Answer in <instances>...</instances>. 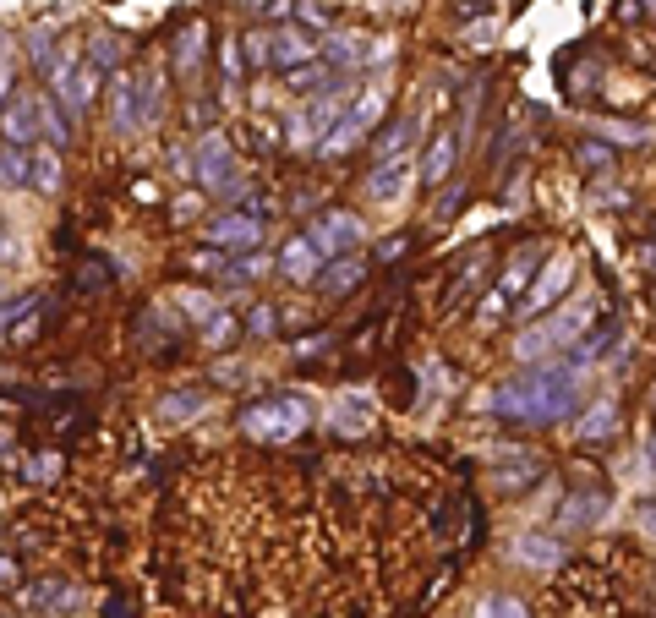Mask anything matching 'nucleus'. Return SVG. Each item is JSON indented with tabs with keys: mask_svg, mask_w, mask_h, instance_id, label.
<instances>
[{
	"mask_svg": "<svg viewBox=\"0 0 656 618\" xmlns=\"http://www.w3.org/2000/svg\"><path fill=\"white\" fill-rule=\"evenodd\" d=\"M580 372L564 367V356L531 361L514 383L492 389V416H509V422H564L580 411Z\"/></svg>",
	"mask_w": 656,
	"mask_h": 618,
	"instance_id": "obj_1",
	"label": "nucleus"
},
{
	"mask_svg": "<svg viewBox=\"0 0 656 618\" xmlns=\"http://www.w3.org/2000/svg\"><path fill=\"white\" fill-rule=\"evenodd\" d=\"M164 115V93H159V77L154 72H115L110 83V126L121 137H137L148 132Z\"/></svg>",
	"mask_w": 656,
	"mask_h": 618,
	"instance_id": "obj_2",
	"label": "nucleus"
},
{
	"mask_svg": "<svg viewBox=\"0 0 656 618\" xmlns=\"http://www.w3.org/2000/svg\"><path fill=\"white\" fill-rule=\"evenodd\" d=\"M596 318L591 301H569V307H558L553 318H536L531 329L520 334V345H514V356L520 361H547V356H564L574 340H580V329Z\"/></svg>",
	"mask_w": 656,
	"mask_h": 618,
	"instance_id": "obj_3",
	"label": "nucleus"
},
{
	"mask_svg": "<svg viewBox=\"0 0 656 618\" xmlns=\"http://www.w3.org/2000/svg\"><path fill=\"white\" fill-rule=\"evenodd\" d=\"M241 433L257 438V443H285V438H301L312 422V411L296 400V394H268V400H252L246 411L236 416Z\"/></svg>",
	"mask_w": 656,
	"mask_h": 618,
	"instance_id": "obj_4",
	"label": "nucleus"
},
{
	"mask_svg": "<svg viewBox=\"0 0 656 618\" xmlns=\"http://www.w3.org/2000/svg\"><path fill=\"white\" fill-rule=\"evenodd\" d=\"M192 170H197V186H208V192L219 197H236V159H230V143L219 132H203L197 137V154H192Z\"/></svg>",
	"mask_w": 656,
	"mask_h": 618,
	"instance_id": "obj_5",
	"label": "nucleus"
},
{
	"mask_svg": "<svg viewBox=\"0 0 656 618\" xmlns=\"http://www.w3.org/2000/svg\"><path fill=\"white\" fill-rule=\"evenodd\" d=\"M44 77H50V93L66 104V115H82L93 104V83H99V77L82 61H72V55H55V61L44 66Z\"/></svg>",
	"mask_w": 656,
	"mask_h": 618,
	"instance_id": "obj_6",
	"label": "nucleus"
},
{
	"mask_svg": "<svg viewBox=\"0 0 656 618\" xmlns=\"http://www.w3.org/2000/svg\"><path fill=\"white\" fill-rule=\"evenodd\" d=\"M0 143L22 148V154L39 143V99H33V93H11V99L0 104Z\"/></svg>",
	"mask_w": 656,
	"mask_h": 618,
	"instance_id": "obj_7",
	"label": "nucleus"
},
{
	"mask_svg": "<svg viewBox=\"0 0 656 618\" xmlns=\"http://www.w3.org/2000/svg\"><path fill=\"white\" fill-rule=\"evenodd\" d=\"M307 241L323 252V258H339V252H356V247H361V219H356V214H323V219H312Z\"/></svg>",
	"mask_w": 656,
	"mask_h": 618,
	"instance_id": "obj_8",
	"label": "nucleus"
},
{
	"mask_svg": "<svg viewBox=\"0 0 656 618\" xmlns=\"http://www.w3.org/2000/svg\"><path fill=\"white\" fill-rule=\"evenodd\" d=\"M536 268H542V247H525L520 258L509 263V274L498 279V290H492V296H487V312H503V307H509V301H520L525 290H531Z\"/></svg>",
	"mask_w": 656,
	"mask_h": 618,
	"instance_id": "obj_9",
	"label": "nucleus"
},
{
	"mask_svg": "<svg viewBox=\"0 0 656 618\" xmlns=\"http://www.w3.org/2000/svg\"><path fill=\"white\" fill-rule=\"evenodd\" d=\"M410 176H416V154H400V159H378L367 176V197L372 203H394V197H405Z\"/></svg>",
	"mask_w": 656,
	"mask_h": 618,
	"instance_id": "obj_10",
	"label": "nucleus"
},
{
	"mask_svg": "<svg viewBox=\"0 0 656 618\" xmlns=\"http://www.w3.org/2000/svg\"><path fill=\"white\" fill-rule=\"evenodd\" d=\"M208 241H214V247H230V252H252L257 241H263V219H252V214H219L214 225H208Z\"/></svg>",
	"mask_w": 656,
	"mask_h": 618,
	"instance_id": "obj_11",
	"label": "nucleus"
},
{
	"mask_svg": "<svg viewBox=\"0 0 656 618\" xmlns=\"http://www.w3.org/2000/svg\"><path fill=\"white\" fill-rule=\"evenodd\" d=\"M569 279H574V263H569V258H564V263H553V274H547V279H536V285L520 296V307H514V312H520V318H542V312H547V307H553V301L569 290Z\"/></svg>",
	"mask_w": 656,
	"mask_h": 618,
	"instance_id": "obj_12",
	"label": "nucleus"
},
{
	"mask_svg": "<svg viewBox=\"0 0 656 618\" xmlns=\"http://www.w3.org/2000/svg\"><path fill=\"white\" fill-rule=\"evenodd\" d=\"M318 263H323V252L312 247L307 236H290L285 247H279V274H285L290 285H312V279H318Z\"/></svg>",
	"mask_w": 656,
	"mask_h": 618,
	"instance_id": "obj_13",
	"label": "nucleus"
},
{
	"mask_svg": "<svg viewBox=\"0 0 656 618\" xmlns=\"http://www.w3.org/2000/svg\"><path fill=\"white\" fill-rule=\"evenodd\" d=\"M268 61L274 66H307V61H318V44L307 39L301 28H279V33H268Z\"/></svg>",
	"mask_w": 656,
	"mask_h": 618,
	"instance_id": "obj_14",
	"label": "nucleus"
},
{
	"mask_svg": "<svg viewBox=\"0 0 656 618\" xmlns=\"http://www.w3.org/2000/svg\"><path fill=\"white\" fill-rule=\"evenodd\" d=\"M77 602H82V591L66 586V580H39V586L22 591V608L28 613H66V608H77Z\"/></svg>",
	"mask_w": 656,
	"mask_h": 618,
	"instance_id": "obj_15",
	"label": "nucleus"
},
{
	"mask_svg": "<svg viewBox=\"0 0 656 618\" xmlns=\"http://www.w3.org/2000/svg\"><path fill=\"white\" fill-rule=\"evenodd\" d=\"M514 558L531 564V569H553V564H564V542L547 536V531H525L520 542H514Z\"/></svg>",
	"mask_w": 656,
	"mask_h": 618,
	"instance_id": "obj_16",
	"label": "nucleus"
},
{
	"mask_svg": "<svg viewBox=\"0 0 656 618\" xmlns=\"http://www.w3.org/2000/svg\"><path fill=\"white\" fill-rule=\"evenodd\" d=\"M28 186L44 197L61 192V148H28Z\"/></svg>",
	"mask_w": 656,
	"mask_h": 618,
	"instance_id": "obj_17",
	"label": "nucleus"
},
{
	"mask_svg": "<svg viewBox=\"0 0 656 618\" xmlns=\"http://www.w3.org/2000/svg\"><path fill=\"white\" fill-rule=\"evenodd\" d=\"M361 274H367V263H361L356 252H339V258L328 263V268H318V279H312V285H323L328 296H345V290L356 285Z\"/></svg>",
	"mask_w": 656,
	"mask_h": 618,
	"instance_id": "obj_18",
	"label": "nucleus"
},
{
	"mask_svg": "<svg viewBox=\"0 0 656 618\" xmlns=\"http://www.w3.org/2000/svg\"><path fill=\"white\" fill-rule=\"evenodd\" d=\"M39 137H50V148L72 143V115H66V104L55 99V93L39 99Z\"/></svg>",
	"mask_w": 656,
	"mask_h": 618,
	"instance_id": "obj_19",
	"label": "nucleus"
},
{
	"mask_svg": "<svg viewBox=\"0 0 656 618\" xmlns=\"http://www.w3.org/2000/svg\"><path fill=\"white\" fill-rule=\"evenodd\" d=\"M203 411H208V394H197V389H175L159 400V422H192Z\"/></svg>",
	"mask_w": 656,
	"mask_h": 618,
	"instance_id": "obj_20",
	"label": "nucleus"
},
{
	"mask_svg": "<svg viewBox=\"0 0 656 618\" xmlns=\"http://www.w3.org/2000/svg\"><path fill=\"white\" fill-rule=\"evenodd\" d=\"M449 170H454V132H438L432 137V148H427V159H421V181L438 186Z\"/></svg>",
	"mask_w": 656,
	"mask_h": 618,
	"instance_id": "obj_21",
	"label": "nucleus"
},
{
	"mask_svg": "<svg viewBox=\"0 0 656 618\" xmlns=\"http://www.w3.org/2000/svg\"><path fill=\"white\" fill-rule=\"evenodd\" d=\"M203 39H208V33H203V22H197V28H186L181 39H175V72H181V77H192L197 66H203V50H208Z\"/></svg>",
	"mask_w": 656,
	"mask_h": 618,
	"instance_id": "obj_22",
	"label": "nucleus"
},
{
	"mask_svg": "<svg viewBox=\"0 0 656 618\" xmlns=\"http://www.w3.org/2000/svg\"><path fill=\"white\" fill-rule=\"evenodd\" d=\"M82 66H88L93 77L121 72V39H104V33H99V39H88V61H82Z\"/></svg>",
	"mask_w": 656,
	"mask_h": 618,
	"instance_id": "obj_23",
	"label": "nucleus"
},
{
	"mask_svg": "<svg viewBox=\"0 0 656 618\" xmlns=\"http://www.w3.org/2000/svg\"><path fill=\"white\" fill-rule=\"evenodd\" d=\"M175 301H181V318H186V323H197V329H208V323L219 318V301H214V296H203V290H181Z\"/></svg>",
	"mask_w": 656,
	"mask_h": 618,
	"instance_id": "obj_24",
	"label": "nucleus"
},
{
	"mask_svg": "<svg viewBox=\"0 0 656 618\" xmlns=\"http://www.w3.org/2000/svg\"><path fill=\"white\" fill-rule=\"evenodd\" d=\"M410 137H416V121H410V115H400V121H394L389 132L378 137V159H400V154H410Z\"/></svg>",
	"mask_w": 656,
	"mask_h": 618,
	"instance_id": "obj_25",
	"label": "nucleus"
},
{
	"mask_svg": "<svg viewBox=\"0 0 656 618\" xmlns=\"http://www.w3.org/2000/svg\"><path fill=\"white\" fill-rule=\"evenodd\" d=\"M602 515H607V493H580V498H569L564 526H580V520H602Z\"/></svg>",
	"mask_w": 656,
	"mask_h": 618,
	"instance_id": "obj_26",
	"label": "nucleus"
},
{
	"mask_svg": "<svg viewBox=\"0 0 656 618\" xmlns=\"http://www.w3.org/2000/svg\"><path fill=\"white\" fill-rule=\"evenodd\" d=\"M0 186H28V154L22 148H0Z\"/></svg>",
	"mask_w": 656,
	"mask_h": 618,
	"instance_id": "obj_27",
	"label": "nucleus"
},
{
	"mask_svg": "<svg viewBox=\"0 0 656 618\" xmlns=\"http://www.w3.org/2000/svg\"><path fill=\"white\" fill-rule=\"evenodd\" d=\"M476 618H531L520 597H482L476 602Z\"/></svg>",
	"mask_w": 656,
	"mask_h": 618,
	"instance_id": "obj_28",
	"label": "nucleus"
},
{
	"mask_svg": "<svg viewBox=\"0 0 656 618\" xmlns=\"http://www.w3.org/2000/svg\"><path fill=\"white\" fill-rule=\"evenodd\" d=\"M613 422H618L613 400H602V405H596V411L580 422V438H607V433H613Z\"/></svg>",
	"mask_w": 656,
	"mask_h": 618,
	"instance_id": "obj_29",
	"label": "nucleus"
},
{
	"mask_svg": "<svg viewBox=\"0 0 656 618\" xmlns=\"http://www.w3.org/2000/svg\"><path fill=\"white\" fill-rule=\"evenodd\" d=\"M318 55H328V61H334V72H350V66L361 61L356 39H328V50H318Z\"/></svg>",
	"mask_w": 656,
	"mask_h": 618,
	"instance_id": "obj_30",
	"label": "nucleus"
},
{
	"mask_svg": "<svg viewBox=\"0 0 656 618\" xmlns=\"http://www.w3.org/2000/svg\"><path fill=\"white\" fill-rule=\"evenodd\" d=\"M580 165L585 170H607V165H613V148H607V143H585L580 148Z\"/></svg>",
	"mask_w": 656,
	"mask_h": 618,
	"instance_id": "obj_31",
	"label": "nucleus"
},
{
	"mask_svg": "<svg viewBox=\"0 0 656 618\" xmlns=\"http://www.w3.org/2000/svg\"><path fill=\"white\" fill-rule=\"evenodd\" d=\"M28 307H33V296H6V301H0V329H11Z\"/></svg>",
	"mask_w": 656,
	"mask_h": 618,
	"instance_id": "obj_32",
	"label": "nucleus"
},
{
	"mask_svg": "<svg viewBox=\"0 0 656 618\" xmlns=\"http://www.w3.org/2000/svg\"><path fill=\"white\" fill-rule=\"evenodd\" d=\"M339 427H345V433H361V427H367V416H361V394H350V405L339 411Z\"/></svg>",
	"mask_w": 656,
	"mask_h": 618,
	"instance_id": "obj_33",
	"label": "nucleus"
},
{
	"mask_svg": "<svg viewBox=\"0 0 656 618\" xmlns=\"http://www.w3.org/2000/svg\"><path fill=\"white\" fill-rule=\"evenodd\" d=\"M11 83H17V61H11V55H0V104L11 99Z\"/></svg>",
	"mask_w": 656,
	"mask_h": 618,
	"instance_id": "obj_34",
	"label": "nucleus"
},
{
	"mask_svg": "<svg viewBox=\"0 0 656 618\" xmlns=\"http://www.w3.org/2000/svg\"><path fill=\"white\" fill-rule=\"evenodd\" d=\"M17 252H22V241L11 236V230H0V263H11V258H17Z\"/></svg>",
	"mask_w": 656,
	"mask_h": 618,
	"instance_id": "obj_35",
	"label": "nucleus"
},
{
	"mask_svg": "<svg viewBox=\"0 0 656 618\" xmlns=\"http://www.w3.org/2000/svg\"><path fill=\"white\" fill-rule=\"evenodd\" d=\"M252 329H257V334H268V329H274V312L257 307V312H252Z\"/></svg>",
	"mask_w": 656,
	"mask_h": 618,
	"instance_id": "obj_36",
	"label": "nucleus"
},
{
	"mask_svg": "<svg viewBox=\"0 0 656 618\" xmlns=\"http://www.w3.org/2000/svg\"><path fill=\"white\" fill-rule=\"evenodd\" d=\"M61 471V460H55V454H44V460H33V476H55Z\"/></svg>",
	"mask_w": 656,
	"mask_h": 618,
	"instance_id": "obj_37",
	"label": "nucleus"
},
{
	"mask_svg": "<svg viewBox=\"0 0 656 618\" xmlns=\"http://www.w3.org/2000/svg\"><path fill=\"white\" fill-rule=\"evenodd\" d=\"M640 526H646L656 536V504H640Z\"/></svg>",
	"mask_w": 656,
	"mask_h": 618,
	"instance_id": "obj_38",
	"label": "nucleus"
}]
</instances>
